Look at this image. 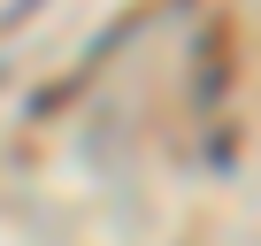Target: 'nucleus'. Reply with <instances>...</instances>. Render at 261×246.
I'll list each match as a JSON object with an SVG mask.
<instances>
[{
    "mask_svg": "<svg viewBox=\"0 0 261 246\" xmlns=\"http://www.w3.org/2000/svg\"><path fill=\"white\" fill-rule=\"evenodd\" d=\"M223 46H230V31H207V39H200V54H207V69H200V92H215V85H223Z\"/></svg>",
    "mask_w": 261,
    "mask_h": 246,
    "instance_id": "f257e3e1",
    "label": "nucleus"
}]
</instances>
